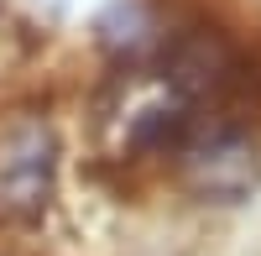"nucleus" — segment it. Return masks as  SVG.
<instances>
[{
	"label": "nucleus",
	"mask_w": 261,
	"mask_h": 256,
	"mask_svg": "<svg viewBox=\"0 0 261 256\" xmlns=\"http://www.w3.org/2000/svg\"><path fill=\"white\" fill-rule=\"evenodd\" d=\"M58 183V131L42 115H21L0 131V220H37Z\"/></svg>",
	"instance_id": "f257e3e1"
}]
</instances>
